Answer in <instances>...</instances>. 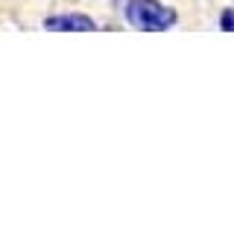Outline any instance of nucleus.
<instances>
[{
    "instance_id": "f257e3e1",
    "label": "nucleus",
    "mask_w": 234,
    "mask_h": 251,
    "mask_svg": "<svg viewBox=\"0 0 234 251\" xmlns=\"http://www.w3.org/2000/svg\"><path fill=\"white\" fill-rule=\"evenodd\" d=\"M123 18L141 32H167L178 24V12L161 0H126Z\"/></svg>"
},
{
    "instance_id": "f03ea898",
    "label": "nucleus",
    "mask_w": 234,
    "mask_h": 251,
    "mask_svg": "<svg viewBox=\"0 0 234 251\" xmlns=\"http://www.w3.org/2000/svg\"><path fill=\"white\" fill-rule=\"evenodd\" d=\"M44 29L50 32H97V21L91 15L82 12H61V15H50L44 18Z\"/></svg>"
},
{
    "instance_id": "7ed1b4c3",
    "label": "nucleus",
    "mask_w": 234,
    "mask_h": 251,
    "mask_svg": "<svg viewBox=\"0 0 234 251\" xmlns=\"http://www.w3.org/2000/svg\"><path fill=\"white\" fill-rule=\"evenodd\" d=\"M220 29L223 32H234V9H223L220 12Z\"/></svg>"
}]
</instances>
